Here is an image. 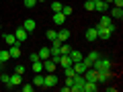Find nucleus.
I'll use <instances>...</instances> for the list:
<instances>
[{
    "label": "nucleus",
    "instance_id": "obj_26",
    "mask_svg": "<svg viewBox=\"0 0 123 92\" xmlns=\"http://www.w3.org/2000/svg\"><path fill=\"white\" fill-rule=\"evenodd\" d=\"M64 74H66V78H72L76 72H74V68H72V66H66V68H64Z\"/></svg>",
    "mask_w": 123,
    "mask_h": 92
},
{
    "label": "nucleus",
    "instance_id": "obj_6",
    "mask_svg": "<svg viewBox=\"0 0 123 92\" xmlns=\"http://www.w3.org/2000/svg\"><path fill=\"white\" fill-rule=\"evenodd\" d=\"M14 37H17V43H23V41H27V37H29V33H27L23 27H18L17 31H14Z\"/></svg>",
    "mask_w": 123,
    "mask_h": 92
},
{
    "label": "nucleus",
    "instance_id": "obj_16",
    "mask_svg": "<svg viewBox=\"0 0 123 92\" xmlns=\"http://www.w3.org/2000/svg\"><path fill=\"white\" fill-rule=\"evenodd\" d=\"M111 18H119V21L123 18V10H121V6H115V8L111 10Z\"/></svg>",
    "mask_w": 123,
    "mask_h": 92
},
{
    "label": "nucleus",
    "instance_id": "obj_35",
    "mask_svg": "<svg viewBox=\"0 0 123 92\" xmlns=\"http://www.w3.org/2000/svg\"><path fill=\"white\" fill-rule=\"evenodd\" d=\"M113 4L115 6H123V0H113Z\"/></svg>",
    "mask_w": 123,
    "mask_h": 92
},
{
    "label": "nucleus",
    "instance_id": "obj_30",
    "mask_svg": "<svg viewBox=\"0 0 123 92\" xmlns=\"http://www.w3.org/2000/svg\"><path fill=\"white\" fill-rule=\"evenodd\" d=\"M62 6H64L62 2H53V4H51V10H53V12H60V10H62Z\"/></svg>",
    "mask_w": 123,
    "mask_h": 92
},
{
    "label": "nucleus",
    "instance_id": "obj_38",
    "mask_svg": "<svg viewBox=\"0 0 123 92\" xmlns=\"http://www.w3.org/2000/svg\"><path fill=\"white\" fill-rule=\"evenodd\" d=\"M92 2H98V0H92Z\"/></svg>",
    "mask_w": 123,
    "mask_h": 92
},
{
    "label": "nucleus",
    "instance_id": "obj_21",
    "mask_svg": "<svg viewBox=\"0 0 123 92\" xmlns=\"http://www.w3.org/2000/svg\"><path fill=\"white\" fill-rule=\"evenodd\" d=\"M8 59H10V53L6 51V49H2V51H0V63H6Z\"/></svg>",
    "mask_w": 123,
    "mask_h": 92
},
{
    "label": "nucleus",
    "instance_id": "obj_34",
    "mask_svg": "<svg viewBox=\"0 0 123 92\" xmlns=\"http://www.w3.org/2000/svg\"><path fill=\"white\" fill-rule=\"evenodd\" d=\"M39 59V53H31V61H37Z\"/></svg>",
    "mask_w": 123,
    "mask_h": 92
},
{
    "label": "nucleus",
    "instance_id": "obj_28",
    "mask_svg": "<svg viewBox=\"0 0 123 92\" xmlns=\"http://www.w3.org/2000/svg\"><path fill=\"white\" fill-rule=\"evenodd\" d=\"M62 14H64V17H70L72 14V6H62V10H60Z\"/></svg>",
    "mask_w": 123,
    "mask_h": 92
},
{
    "label": "nucleus",
    "instance_id": "obj_8",
    "mask_svg": "<svg viewBox=\"0 0 123 92\" xmlns=\"http://www.w3.org/2000/svg\"><path fill=\"white\" fill-rule=\"evenodd\" d=\"M68 39H70V31L68 29H60L57 31V41H60V43H66Z\"/></svg>",
    "mask_w": 123,
    "mask_h": 92
},
{
    "label": "nucleus",
    "instance_id": "obj_39",
    "mask_svg": "<svg viewBox=\"0 0 123 92\" xmlns=\"http://www.w3.org/2000/svg\"><path fill=\"white\" fill-rule=\"evenodd\" d=\"M0 31H2V25H0Z\"/></svg>",
    "mask_w": 123,
    "mask_h": 92
},
{
    "label": "nucleus",
    "instance_id": "obj_32",
    "mask_svg": "<svg viewBox=\"0 0 123 92\" xmlns=\"http://www.w3.org/2000/svg\"><path fill=\"white\" fill-rule=\"evenodd\" d=\"M35 4H37V0H25V6H27V8H33Z\"/></svg>",
    "mask_w": 123,
    "mask_h": 92
},
{
    "label": "nucleus",
    "instance_id": "obj_22",
    "mask_svg": "<svg viewBox=\"0 0 123 92\" xmlns=\"http://www.w3.org/2000/svg\"><path fill=\"white\" fill-rule=\"evenodd\" d=\"M33 86H43V72H41V74H35V80H33Z\"/></svg>",
    "mask_w": 123,
    "mask_h": 92
},
{
    "label": "nucleus",
    "instance_id": "obj_36",
    "mask_svg": "<svg viewBox=\"0 0 123 92\" xmlns=\"http://www.w3.org/2000/svg\"><path fill=\"white\" fill-rule=\"evenodd\" d=\"M105 2H107V4H109V2H113V0H105Z\"/></svg>",
    "mask_w": 123,
    "mask_h": 92
},
{
    "label": "nucleus",
    "instance_id": "obj_29",
    "mask_svg": "<svg viewBox=\"0 0 123 92\" xmlns=\"http://www.w3.org/2000/svg\"><path fill=\"white\" fill-rule=\"evenodd\" d=\"M84 8H86L88 12H90V10H94V2H92V0H86V2H84Z\"/></svg>",
    "mask_w": 123,
    "mask_h": 92
},
{
    "label": "nucleus",
    "instance_id": "obj_14",
    "mask_svg": "<svg viewBox=\"0 0 123 92\" xmlns=\"http://www.w3.org/2000/svg\"><path fill=\"white\" fill-rule=\"evenodd\" d=\"M66 18L68 17H64V14H62V12H53V23H55V25H64V23H66Z\"/></svg>",
    "mask_w": 123,
    "mask_h": 92
},
{
    "label": "nucleus",
    "instance_id": "obj_4",
    "mask_svg": "<svg viewBox=\"0 0 123 92\" xmlns=\"http://www.w3.org/2000/svg\"><path fill=\"white\" fill-rule=\"evenodd\" d=\"M55 68H57V63L51 59V57L43 59V72H49V74H51V72H55Z\"/></svg>",
    "mask_w": 123,
    "mask_h": 92
},
{
    "label": "nucleus",
    "instance_id": "obj_13",
    "mask_svg": "<svg viewBox=\"0 0 123 92\" xmlns=\"http://www.w3.org/2000/svg\"><path fill=\"white\" fill-rule=\"evenodd\" d=\"M107 8H109V4H107L105 0H98V2H94V10H97V12H105Z\"/></svg>",
    "mask_w": 123,
    "mask_h": 92
},
{
    "label": "nucleus",
    "instance_id": "obj_7",
    "mask_svg": "<svg viewBox=\"0 0 123 92\" xmlns=\"http://www.w3.org/2000/svg\"><path fill=\"white\" fill-rule=\"evenodd\" d=\"M23 29H25L27 33H31V31H35V29H37V23H35V18H27V21L23 23Z\"/></svg>",
    "mask_w": 123,
    "mask_h": 92
},
{
    "label": "nucleus",
    "instance_id": "obj_2",
    "mask_svg": "<svg viewBox=\"0 0 123 92\" xmlns=\"http://www.w3.org/2000/svg\"><path fill=\"white\" fill-rule=\"evenodd\" d=\"M55 84H57V76H55V72H51V74L43 76V86H45V88H53Z\"/></svg>",
    "mask_w": 123,
    "mask_h": 92
},
{
    "label": "nucleus",
    "instance_id": "obj_25",
    "mask_svg": "<svg viewBox=\"0 0 123 92\" xmlns=\"http://www.w3.org/2000/svg\"><path fill=\"white\" fill-rule=\"evenodd\" d=\"M45 37H47L49 41H53V39H57V31H53V29H49L47 33H45Z\"/></svg>",
    "mask_w": 123,
    "mask_h": 92
},
{
    "label": "nucleus",
    "instance_id": "obj_9",
    "mask_svg": "<svg viewBox=\"0 0 123 92\" xmlns=\"http://www.w3.org/2000/svg\"><path fill=\"white\" fill-rule=\"evenodd\" d=\"M97 39H98L97 27H90V29H86V41H97Z\"/></svg>",
    "mask_w": 123,
    "mask_h": 92
},
{
    "label": "nucleus",
    "instance_id": "obj_24",
    "mask_svg": "<svg viewBox=\"0 0 123 92\" xmlns=\"http://www.w3.org/2000/svg\"><path fill=\"white\" fill-rule=\"evenodd\" d=\"M60 55H70V47H68L66 43L60 45Z\"/></svg>",
    "mask_w": 123,
    "mask_h": 92
},
{
    "label": "nucleus",
    "instance_id": "obj_5",
    "mask_svg": "<svg viewBox=\"0 0 123 92\" xmlns=\"http://www.w3.org/2000/svg\"><path fill=\"white\" fill-rule=\"evenodd\" d=\"M98 25L107 27V29H111V31L115 33V23H113V18H111V17H107V14H105V17H101V21H98Z\"/></svg>",
    "mask_w": 123,
    "mask_h": 92
},
{
    "label": "nucleus",
    "instance_id": "obj_33",
    "mask_svg": "<svg viewBox=\"0 0 123 92\" xmlns=\"http://www.w3.org/2000/svg\"><path fill=\"white\" fill-rule=\"evenodd\" d=\"M14 72H17V74H21V76H23V72H25V66H23V63H21V66H17V68H14Z\"/></svg>",
    "mask_w": 123,
    "mask_h": 92
},
{
    "label": "nucleus",
    "instance_id": "obj_17",
    "mask_svg": "<svg viewBox=\"0 0 123 92\" xmlns=\"http://www.w3.org/2000/svg\"><path fill=\"white\" fill-rule=\"evenodd\" d=\"M31 70L35 72V74H41V72H43V61H41V59L33 61V68H31Z\"/></svg>",
    "mask_w": 123,
    "mask_h": 92
},
{
    "label": "nucleus",
    "instance_id": "obj_10",
    "mask_svg": "<svg viewBox=\"0 0 123 92\" xmlns=\"http://www.w3.org/2000/svg\"><path fill=\"white\" fill-rule=\"evenodd\" d=\"M8 53H10V57H21V43H14V45H10V49H8Z\"/></svg>",
    "mask_w": 123,
    "mask_h": 92
},
{
    "label": "nucleus",
    "instance_id": "obj_3",
    "mask_svg": "<svg viewBox=\"0 0 123 92\" xmlns=\"http://www.w3.org/2000/svg\"><path fill=\"white\" fill-rule=\"evenodd\" d=\"M97 33H98V39H111L113 37V31L103 27V25H97Z\"/></svg>",
    "mask_w": 123,
    "mask_h": 92
},
{
    "label": "nucleus",
    "instance_id": "obj_20",
    "mask_svg": "<svg viewBox=\"0 0 123 92\" xmlns=\"http://www.w3.org/2000/svg\"><path fill=\"white\" fill-rule=\"evenodd\" d=\"M0 82L4 84L6 88H12V86H10V76L6 74V72H4V74H0Z\"/></svg>",
    "mask_w": 123,
    "mask_h": 92
},
{
    "label": "nucleus",
    "instance_id": "obj_19",
    "mask_svg": "<svg viewBox=\"0 0 123 92\" xmlns=\"http://www.w3.org/2000/svg\"><path fill=\"white\" fill-rule=\"evenodd\" d=\"M70 57H72V61H82V51H78V49H74V51H70Z\"/></svg>",
    "mask_w": 123,
    "mask_h": 92
},
{
    "label": "nucleus",
    "instance_id": "obj_12",
    "mask_svg": "<svg viewBox=\"0 0 123 92\" xmlns=\"http://www.w3.org/2000/svg\"><path fill=\"white\" fill-rule=\"evenodd\" d=\"M97 90H98V82H84L82 92H97Z\"/></svg>",
    "mask_w": 123,
    "mask_h": 92
},
{
    "label": "nucleus",
    "instance_id": "obj_27",
    "mask_svg": "<svg viewBox=\"0 0 123 92\" xmlns=\"http://www.w3.org/2000/svg\"><path fill=\"white\" fill-rule=\"evenodd\" d=\"M4 41L8 45H14V43H17V37H14V35H4Z\"/></svg>",
    "mask_w": 123,
    "mask_h": 92
},
{
    "label": "nucleus",
    "instance_id": "obj_31",
    "mask_svg": "<svg viewBox=\"0 0 123 92\" xmlns=\"http://www.w3.org/2000/svg\"><path fill=\"white\" fill-rule=\"evenodd\" d=\"M33 90H35L33 84H25V86H23V92H33Z\"/></svg>",
    "mask_w": 123,
    "mask_h": 92
},
{
    "label": "nucleus",
    "instance_id": "obj_15",
    "mask_svg": "<svg viewBox=\"0 0 123 92\" xmlns=\"http://www.w3.org/2000/svg\"><path fill=\"white\" fill-rule=\"evenodd\" d=\"M10 86H21V74H17V72H12V76H10Z\"/></svg>",
    "mask_w": 123,
    "mask_h": 92
},
{
    "label": "nucleus",
    "instance_id": "obj_23",
    "mask_svg": "<svg viewBox=\"0 0 123 92\" xmlns=\"http://www.w3.org/2000/svg\"><path fill=\"white\" fill-rule=\"evenodd\" d=\"M88 59H90V61H97L98 59V57H101V51H88Z\"/></svg>",
    "mask_w": 123,
    "mask_h": 92
},
{
    "label": "nucleus",
    "instance_id": "obj_11",
    "mask_svg": "<svg viewBox=\"0 0 123 92\" xmlns=\"http://www.w3.org/2000/svg\"><path fill=\"white\" fill-rule=\"evenodd\" d=\"M74 61H72V57L70 55H60V59H57V66H62V68H66V66H72Z\"/></svg>",
    "mask_w": 123,
    "mask_h": 92
},
{
    "label": "nucleus",
    "instance_id": "obj_1",
    "mask_svg": "<svg viewBox=\"0 0 123 92\" xmlns=\"http://www.w3.org/2000/svg\"><path fill=\"white\" fill-rule=\"evenodd\" d=\"M92 68H94V70H107V72H109L111 70V59L101 55L97 61H92Z\"/></svg>",
    "mask_w": 123,
    "mask_h": 92
},
{
    "label": "nucleus",
    "instance_id": "obj_18",
    "mask_svg": "<svg viewBox=\"0 0 123 92\" xmlns=\"http://www.w3.org/2000/svg\"><path fill=\"white\" fill-rule=\"evenodd\" d=\"M47 57H51V53H49V47H41L39 49V59H47Z\"/></svg>",
    "mask_w": 123,
    "mask_h": 92
},
{
    "label": "nucleus",
    "instance_id": "obj_40",
    "mask_svg": "<svg viewBox=\"0 0 123 92\" xmlns=\"http://www.w3.org/2000/svg\"><path fill=\"white\" fill-rule=\"evenodd\" d=\"M0 68H2V63H0Z\"/></svg>",
    "mask_w": 123,
    "mask_h": 92
},
{
    "label": "nucleus",
    "instance_id": "obj_37",
    "mask_svg": "<svg viewBox=\"0 0 123 92\" xmlns=\"http://www.w3.org/2000/svg\"><path fill=\"white\" fill-rule=\"evenodd\" d=\"M37 2H45V0H37Z\"/></svg>",
    "mask_w": 123,
    "mask_h": 92
}]
</instances>
